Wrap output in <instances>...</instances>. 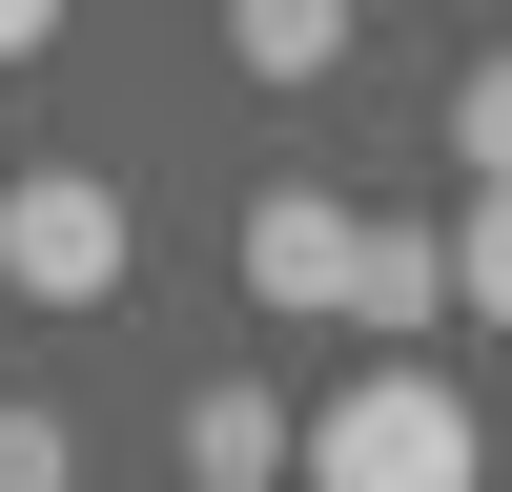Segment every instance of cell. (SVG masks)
Segmentation results:
<instances>
[{"label":"cell","mask_w":512,"mask_h":492,"mask_svg":"<svg viewBox=\"0 0 512 492\" xmlns=\"http://www.w3.org/2000/svg\"><path fill=\"white\" fill-rule=\"evenodd\" d=\"M451 328H512V185H451Z\"/></svg>","instance_id":"52a82bcc"},{"label":"cell","mask_w":512,"mask_h":492,"mask_svg":"<svg viewBox=\"0 0 512 492\" xmlns=\"http://www.w3.org/2000/svg\"><path fill=\"white\" fill-rule=\"evenodd\" d=\"M308 492H472V390L451 369H328Z\"/></svg>","instance_id":"6da1fadb"},{"label":"cell","mask_w":512,"mask_h":492,"mask_svg":"<svg viewBox=\"0 0 512 492\" xmlns=\"http://www.w3.org/2000/svg\"><path fill=\"white\" fill-rule=\"evenodd\" d=\"M349 205H328V185H267V205H246V308H287V328H328V308H349Z\"/></svg>","instance_id":"3957f363"},{"label":"cell","mask_w":512,"mask_h":492,"mask_svg":"<svg viewBox=\"0 0 512 492\" xmlns=\"http://www.w3.org/2000/svg\"><path fill=\"white\" fill-rule=\"evenodd\" d=\"M164 451H185V492H267V472H308V431H287L267 390H185V431H164Z\"/></svg>","instance_id":"277c9868"},{"label":"cell","mask_w":512,"mask_h":492,"mask_svg":"<svg viewBox=\"0 0 512 492\" xmlns=\"http://www.w3.org/2000/svg\"><path fill=\"white\" fill-rule=\"evenodd\" d=\"M451 308V226H369L349 246V308H328V328H431Z\"/></svg>","instance_id":"5b68a950"},{"label":"cell","mask_w":512,"mask_h":492,"mask_svg":"<svg viewBox=\"0 0 512 492\" xmlns=\"http://www.w3.org/2000/svg\"><path fill=\"white\" fill-rule=\"evenodd\" d=\"M0 308H21V287H0Z\"/></svg>","instance_id":"8fae6325"},{"label":"cell","mask_w":512,"mask_h":492,"mask_svg":"<svg viewBox=\"0 0 512 492\" xmlns=\"http://www.w3.org/2000/svg\"><path fill=\"white\" fill-rule=\"evenodd\" d=\"M41 41H62V0H0V62H41Z\"/></svg>","instance_id":"30bf717a"},{"label":"cell","mask_w":512,"mask_h":492,"mask_svg":"<svg viewBox=\"0 0 512 492\" xmlns=\"http://www.w3.org/2000/svg\"><path fill=\"white\" fill-rule=\"evenodd\" d=\"M451 185H512V41L451 82Z\"/></svg>","instance_id":"ba28073f"},{"label":"cell","mask_w":512,"mask_h":492,"mask_svg":"<svg viewBox=\"0 0 512 492\" xmlns=\"http://www.w3.org/2000/svg\"><path fill=\"white\" fill-rule=\"evenodd\" d=\"M0 492H82V431H62V410H21V390H0Z\"/></svg>","instance_id":"9c48e42d"},{"label":"cell","mask_w":512,"mask_h":492,"mask_svg":"<svg viewBox=\"0 0 512 492\" xmlns=\"http://www.w3.org/2000/svg\"><path fill=\"white\" fill-rule=\"evenodd\" d=\"M0 287L21 308H103L123 287V185L103 164H0Z\"/></svg>","instance_id":"7a4b0ae2"},{"label":"cell","mask_w":512,"mask_h":492,"mask_svg":"<svg viewBox=\"0 0 512 492\" xmlns=\"http://www.w3.org/2000/svg\"><path fill=\"white\" fill-rule=\"evenodd\" d=\"M349 21H369V0H226L246 82H328V62H349Z\"/></svg>","instance_id":"8992f818"}]
</instances>
